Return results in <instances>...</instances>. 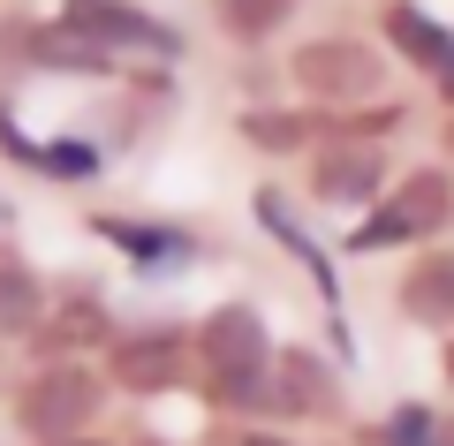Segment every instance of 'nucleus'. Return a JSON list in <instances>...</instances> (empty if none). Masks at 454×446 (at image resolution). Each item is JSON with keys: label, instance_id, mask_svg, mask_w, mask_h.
Masks as SVG:
<instances>
[{"label": "nucleus", "instance_id": "nucleus-1", "mask_svg": "<svg viewBox=\"0 0 454 446\" xmlns=\"http://www.w3.org/2000/svg\"><path fill=\"white\" fill-rule=\"evenodd\" d=\"M197 356H205V394L227 401V409H258V401H280L273 379H265V318L250 303H227L197 325Z\"/></svg>", "mask_w": 454, "mask_h": 446}, {"label": "nucleus", "instance_id": "nucleus-2", "mask_svg": "<svg viewBox=\"0 0 454 446\" xmlns=\"http://www.w3.org/2000/svg\"><path fill=\"white\" fill-rule=\"evenodd\" d=\"M447 212H454V182H447V167H417V175H409L402 190H394L387 205H379L372 220L356 227V250H387V242L432 235V227H447Z\"/></svg>", "mask_w": 454, "mask_h": 446}, {"label": "nucleus", "instance_id": "nucleus-3", "mask_svg": "<svg viewBox=\"0 0 454 446\" xmlns=\"http://www.w3.org/2000/svg\"><path fill=\"white\" fill-rule=\"evenodd\" d=\"M98 394H106V386H98L91 371H46L38 386H23V431H31V439H46V446L83 439Z\"/></svg>", "mask_w": 454, "mask_h": 446}, {"label": "nucleus", "instance_id": "nucleus-4", "mask_svg": "<svg viewBox=\"0 0 454 446\" xmlns=\"http://www.w3.org/2000/svg\"><path fill=\"white\" fill-rule=\"evenodd\" d=\"M295 83H303L310 98H325V106H348V98H372L379 83H387V68H379V53H372V46L318 38V46L295 53Z\"/></svg>", "mask_w": 454, "mask_h": 446}, {"label": "nucleus", "instance_id": "nucleus-5", "mask_svg": "<svg viewBox=\"0 0 454 446\" xmlns=\"http://www.w3.org/2000/svg\"><path fill=\"white\" fill-rule=\"evenodd\" d=\"M68 31L98 38V46H152V53H182V31H167L160 16L129 8V0H68L61 8Z\"/></svg>", "mask_w": 454, "mask_h": 446}, {"label": "nucleus", "instance_id": "nucleus-6", "mask_svg": "<svg viewBox=\"0 0 454 446\" xmlns=\"http://www.w3.org/2000/svg\"><path fill=\"white\" fill-rule=\"evenodd\" d=\"M387 38H394V46H402L417 68H432V76H439V91L454 98V31H447V23H432L424 8L394 0V8H387Z\"/></svg>", "mask_w": 454, "mask_h": 446}, {"label": "nucleus", "instance_id": "nucleus-7", "mask_svg": "<svg viewBox=\"0 0 454 446\" xmlns=\"http://www.w3.org/2000/svg\"><path fill=\"white\" fill-rule=\"evenodd\" d=\"M114 379L129 386V394H167V386H182V340L175 333L121 340V348H114Z\"/></svg>", "mask_w": 454, "mask_h": 446}, {"label": "nucleus", "instance_id": "nucleus-8", "mask_svg": "<svg viewBox=\"0 0 454 446\" xmlns=\"http://www.w3.org/2000/svg\"><path fill=\"white\" fill-rule=\"evenodd\" d=\"M379 175H387V160H379L372 144H325L318 197H325V205H364V197L379 190Z\"/></svg>", "mask_w": 454, "mask_h": 446}, {"label": "nucleus", "instance_id": "nucleus-9", "mask_svg": "<svg viewBox=\"0 0 454 446\" xmlns=\"http://www.w3.org/2000/svg\"><path fill=\"white\" fill-rule=\"evenodd\" d=\"M402 310H409L417 325H454V250H432V257L409 265Z\"/></svg>", "mask_w": 454, "mask_h": 446}, {"label": "nucleus", "instance_id": "nucleus-10", "mask_svg": "<svg viewBox=\"0 0 454 446\" xmlns=\"http://www.w3.org/2000/svg\"><path fill=\"white\" fill-rule=\"evenodd\" d=\"M98 235H106V242H121V250H129L137 265H152V272H175V265H190V257H197V242H190V235H175V227H137V220H98Z\"/></svg>", "mask_w": 454, "mask_h": 446}, {"label": "nucleus", "instance_id": "nucleus-11", "mask_svg": "<svg viewBox=\"0 0 454 446\" xmlns=\"http://www.w3.org/2000/svg\"><path fill=\"white\" fill-rule=\"evenodd\" d=\"M23 53H31V61H46V68H106V46H98V38H83V31H68V23H38L31 38H23Z\"/></svg>", "mask_w": 454, "mask_h": 446}, {"label": "nucleus", "instance_id": "nucleus-12", "mask_svg": "<svg viewBox=\"0 0 454 446\" xmlns=\"http://www.w3.org/2000/svg\"><path fill=\"white\" fill-rule=\"evenodd\" d=\"M258 220L273 227V235L288 242L295 257H303V265H310V280H318V287H325V303H333V265H325V250H318V242L303 235V220H295V212H288V197H273V190H258Z\"/></svg>", "mask_w": 454, "mask_h": 446}, {"label": "nucleus", "instance_id": "nucleus-13", "mask_svg": "<svg viewBox=\"0 0 454 446\" xmlns=\"http://www.w3.org/2000/svg\"><path fill=\"white\" fill-rule=\"evenodd\" d=\"M333 401V379L310 348H288L280 356V409H325Z\"/></svg>", "mask_w": 454, "mask_h": 446}, {"label": "nucleus", "instance_id": "nucleus-14", "mask_svg": "<svg viewBox=\"0 0 454 446\" xmlns=\"http://www.w3.org/2000/svg\"><path fill=\"white\" fill-rule=\"evenodd\" d=\"M23 325H38V272L31 265H0V333H23Z\"/></svg>", "mask_w": 454, "mask_h": 446}, {"label": "nucleus", "instance_id": "nucleus-15", "mask_svg": "<svg viewBox=\"0 0 454 446\" xmlns=\"http://www.w3.org/2000/svg\"><path fill=\"white\" fill-rule=\"evenodd\" d=\"M8 152L31 160V167H46V175H91V167H98L91 144H31V137H16V129H8Z\"/></svg>", "mask_w": 454, "mask_h": 446}, {"label": "nucleus", "instance_id": "nucleus-16", "mask_svg": "<svg viewBox=\"0 0 454 446\" xmlns=\"http://www.w3.org/2000/svg\"><path fill=\"white\" fill-rule=\"evenodd\" d=\"M243 137L258 144V152H295V144L318 137V121H310V113H250Z\"/></svg>", "mask_w": 454, "mask_h": 446}, {"label": "nucleus", "instance_id": "nucleus-17", "mask_svg": "<svg viewBox=\"0 0 454 446\" xmlns=\"http://www.w3.org/2000/svg\"><path fill=\"white\" fill-rule=\"evenodd\" d=\"M212 8H220V23H227L235 38H265L273 23H288L295 0H212Z\"/></svg>", "mask_w": 454, "mask_h": 446}, {"label": "nucleus", "instance_id": "nucleus-18", "mask_svg": "<svg viewBox=\"0 0 454 446\" xmlns=\"http://www.w3.org/2000/svg\"><path fill=\"white\" fill-rule=\"evenodd\" d=\"M98 333H106V310L98 303H68L38 340H46V348H76V340H98Z\"/></svg>", "mask_w": 454, "mask_h": 446}, {"label": "nucleus", "instance_id": "nucleus-19", "mask_svg": "<svg viewBox=\"0 0 454 446\" xmlns=\"http://www.w3.org/2000/svg\"><path fill=\"white\" fill-rule=\"evenodd\" d=\"M372 446H439V416L432 409H394Z\"/></svg>", "mask_w": 454, "mask_h": 446}, {"label": "nucleus", "instance_id": "nucleus-20", "mask_svg": "<svg viewBox=\"0 0 454 446\" xmlns=\"http://www.w3.org/2000/svg\"><path fill=\"white\" fill-rule=\"evenodd\" d=\"M243 446H288V439H273V431H250V439Z\"/></svg>", "mask_w": 454, "mask_h": 446}, {"label": "nucleus", "instance_id": "nucleus-21", "mask_svg": "<svg viewBox=\"0 0 454 446\" xmlns=\"http://www.w3.org/2000/svg\"><path fill=\"white\" fill-rule=\"evenodd\" d=\"M439 446H454V424H439Z\"/></svg>", "mask_w": 454, "mask_h": 446}, {"label": "nucleus", "instance_id": "nucleus-22", "mask_svg": "<svg viewBox=\"0 0 454 446\" xmlns=\"http://www.w3.org/2000/svg\"><path fill=\"white\" fill-rule=\"evenodd\" d=\"M68 446H98V439H68Z\"/></svg>", "mask_w": 454, "mask_h": 446}, {"label": "nucleus", "instance_id": "nucleus-23", "mask_svg": "<svg viewBox=\"0 0 454 446\" xmlns=\"http://www.w3.org/2000/svg\"><path fill=\"white\" fill-rule=\"evenodd\" d=\"M447 379H454V348H447Z\"/></svg>", "mask_w": 454, "mask_h": 446}]
</instances>
